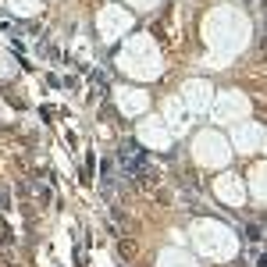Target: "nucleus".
I'll return each instance as SVG.
<instances>
[{
    "mask_svg": "<svg viewBox=\"0 0 267 267\" xmlns=\"http://www.w3.org/2000/svg\"><path fill=\"white\" fill-rule=\"evenodd\" d=\"M4 232H8V228H4V224H0V235H4Z\"/></svg>",
    "mask_w": 267,
    "mask_h": 267,
    "instance_id": "nucleus-1",
    "label": "nucleus"
}]
</instances>
